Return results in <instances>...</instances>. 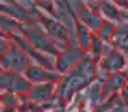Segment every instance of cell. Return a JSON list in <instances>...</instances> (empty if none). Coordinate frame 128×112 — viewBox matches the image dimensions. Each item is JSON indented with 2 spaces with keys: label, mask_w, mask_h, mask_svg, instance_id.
Masks as SVG:
<instances>
[{
  "label": "cell",
  "mask_w": 128,
  "mask_h": 112,
  "mask_svg": "<svg viewBox=\"0 0 128 112\" xmlns=\"http://www.w3.org/2000/svg\"><path fill=\"white\" fill-rule=\"evenodd\" d=\"M96 73H98V63L89 55H86L70 71L60 75V79L56 85L58 99L68 106V104L72 102L76 95L96 82Z\"/></svg>",
  "instance_id": "6da1fadb"
},
{
  "label": "cell",
  "mask_w": 128,
  "mask_h": 112,
  "mask_svg": "<svg viewBox=\"0 0 128 112\" xmlns=\"http://www.w3.org/2000/svg\"><path fill=\"white\" fill-rule=\"evenodd\" d=\"M22 36L33 49L43 55H52L55 58H58V55L60 53L59 45L56 42H53L38 23L22 24Z\"/></svg>",
  "instance_id": "7a4b0ae2"
},
{
  "label": "cell",
  "mask_w": 128,
  "mask_h": 112,
  "mask_svg": "<svg viewBox=\"0 0 128 112\" xmlns=\"http://www.w3.org/2000/svg\"><path fill=\"white\" fill-rule=\"evenodd\" d=\"M30 65H32L30 58L24 53L23 49H20L13 42H12V45L9 46L7 52L0 56V68L6 72H14V73L23 75L24 71Z\"/></svg>",
  "instance_id": "3957f363"
},
{
  "label": "cell",
  "mask_w": 128,
  "mask_h": 112,
  "mask_svg": "<svg viewBox=\"0 0 128 112\" xmlns=\"http://www.w3.org/2000/svg\"><path fill=\"white\" fill-rule=\"evenodd\" d=\"M36 22L39 23L42 29L48 33V36L52 39L53 42H62L65 46H69L70 45V37H69V29L68 26H65L64 23H60L58 19L52 17V16H48L43 12L39 10L38 13V17Z\"/></svg>",
  "instance_id": "277c9868"
},
{
  "label": "cell",
  "mask_w": 128,
  "mask_h": 112,
  "mask_svg": "<svg viewBox=\"0 0 128 112\" xmlns=\"http://www.w3.org/2000/svg\"><path fill=\"white\" fill-rule=\"evenodd\" d=\"M86 55L88 53L78 45H69L64 50H60V53L58 55V58L55 60V71L59 75H64L68 71H70L75 65H78Z\"/></svg>",
  "instance_id": "5b68a950"
},
{
  "label": "cell",
  "mask_w": 128,
  "mask_h": 112,
  "mask_svg": "<svg viewBox=\"0 0 128 112\" xmlns=\"http://www.w3.org/2000/svg\"><path fill=\"white\" fill-rule=\"evenodd\" d=\"M32 83L24 78V75L14 72H0V94L12 92L16 95H28Z\"/></svg>",
  "instance_id": "8992f818"
},
{
  "label": "cell",
  "mask_w": 128,
  "mask_h": 112,
  "mask_svg": "<svg viewBox=\"0 0 128 112\" xmlns=\"http://www.w3.org/2000/svg\"><path fill=\"white\" fill-rule=\"evenodd\" d=\"M70 6L75 12L76 19L84 23L88 29L91 30L92 33H96L99 29V26L102 23L104 19L101 17L99 14L94 13L89 7L86 6V1H70Z\"/></svg>",
  "instance_id": "52a82bcc"
},
{
  "label": "cell",
  "mask_w": 128,
  "mask_h": 112,
  "mask_svg": "<svg viewBox=\"0 0 128 112\" xmlns=\"http://www.w3.org/2000/svg\"><path fill=\"white\" fill-rule=\"evenodd\" d=\"M0 13L6 14L9 17L18 20L22 24H33L36 23V19L24 9L20 1L14 0H6V1H0Z\"/></svg>",
  "instance_id": "ba28073f"
},
{
  "label": "cell",
  "mask_w": 128,
  "mask_h": 112,
  "mask_svg": "<svg viewBox=\"0 0 128 112\" xmlns=\"http://www.w3.org/2000/svg\"><path fill=\"white\" fill-rule=\"evenodd\" d=\"M125 65H127V56L112 47L110 52L98 62V69L105 72L106 75H112V73L122 72Z\"/></svg>",
  "instance_id": "9c48e42d"
},
{
  "label": "cell",
  "mask_w": 128,
  "mask_h": 112,
  "mask_svg": "<svg viewBox=\"0 0 128 112\" xmlns=\"http://www.w3.org/2000/svg\"><path fill=\"white\" fill-rule=\"evenodd\" d=\"M24 78L29 81L32 85H39V83H58L60 79V75L55 71H49L42 66L32 63V65L24 71Z\"/></svg>",
  "instance_id": "30bf717a"
},
{
  "label": "cell",
  "mask_w": 128,
  "mask_h": 112,
  "mask_svg": "<svg viewBox=\"0 0 128 112\" xmlns=\"http://www.w3.org/2000/svg\"><path fill=\"white\" fill-rule=\"evenodd\" d=\"M56 85L58 83H39L32 85L30 91L28 92L26 98L30 102H35L38 105L48 104L56 96Z\"/></svg>",
  "instance_id": "8fae6325"
},
{
  "label": "cell",
  "mask_w": 128,
  "mask_h": 112,
  "mask_svg": "<svg viewBox=\"0 0 128 112\" xmlns=\"http://www.w3.org/2000/svg\"><path fill=\"white\" fill-rule=\"evenodd\" d=\"M127 75L128 72H118V73L108 75V78L101 83V98H102V101L121 92L122 86L125 83V79H127Z\"/></svg>",
  "instance_id": "7c38bea8"
},
{
  "label": "cell",
  "mask_w": 128,
  "mask_h": 112,
  "mask_svg": "<svg viewBox=\"0 0 128 112\" xmlns=\"http://www.w3.org/2000/svg\"><path fill=\"white\" fill-rule=\"evenodd\" d=\"M111 46L128 56V23L122 20L121 23L116 24L115 33L111 42Z\"/></svg>",
  "instance_id": "4fadbf2b"
},
{
  "label": "cell",
  "mask_w": 128,
  "mask_h": 112,
  "mask_svg": "<svg viewBox=\"0 0 128 112\" xmlns=\"http://www.w3.org/2000/svg\"><path fill=\"white\" fill-rule=\"evenodd\" d=\"M74 26H75L76 45L88 53V52H89V49H91V43H92L94 33L88 29L84 23H81V22H79L76 17H75V20H74Z\"/></svg>",
  "instance_id": "5bb4252c"
},
{
  "label": "cell",
  "mask_w": 128,
  "mask_h": 112,
  "mask_svg": "<svg viewBox=\"0 0 128 112\" xmlns=\"http://www.w3.org/2000/svg\"><path fill=\"white\" fill-rule=\"evenodd\" d=\"M99 12H101V17L104 19V20L114 22L115 24L122 22L121 10H120V7L116 6L114 1H110V0L99 1Z\"/></svg>",
  "instance_id": "9a60e30c"
},
{
  "label": "cell",
  "mask_w": 128,
  "mask_h": 112,
  "mask_svg": "<svg viewBox=\"0 0 128 112\" xmlns=\"http://www.w3.org/2000/svg\"><path fill=\"white\" fill-rule=\"evenodd\" d=\"M0 30L3 33H6L7 36L22 35V23H19L18 20L0 13Z\"/></svg>",
  "instance_id": "2e32d148"
},
{
  "label": "cell",
  "mask_w": 128,
  "mask_h": 112,
  "mask_svg": "<svg viewBox=\"0 0 128 112\" xmlns=\"http://www.w3.org/2000/svg\"><path fill=\"white\" fill-rule=\"evenodd\" d=\"M115 29H116V24L114 23V22H110V20H102V23H101L98 32H96L95 35L98 36L104 43L111 45L112 37H114V33H115Z\"/></svg>",
  "instance_id": "e0dca14e"
},
{
  "label": "cell",
  "mask_w": 128,
  "mask_h": 112,
  "mask_svg": "<svg viewBox=\"0 0 128 112\" xmlns=\"http://www.w3.org/2000/svg\"><path fill=\"white\" fill-rule=\"evenodd\" d=\"M22 102H23V95H16L12 92L0 94V106H3V108H13V109L19 111Z\"/></svg>",
  "instance_id": "ac0fdd59"
},
{
  "label": "cell",
  "mask_w": 128,
  "mask_h": 112,
  "mask_svg": "<svg viewBox=\"0 0 128 112\" xmlns=\"http://www.w3.org/2000/svg\"><path fill=\"white\" fill-rule=\"evenodd\" d=\"M105 45L106 43H104V42L99 39L98 36L94 33V36H92V43H91V49H89V52H88V55L92 58L96 63H98L99 60L104 58L105 55L108 52H105Z\"/></svg>",
  "instance_id": "d6986e66"
},
{
  "label": "cell",
  "mask_w": 128,
  "mask_h": 112,
  "mask_svg": "<svg viewBox=\"0 0 128 112\" xmlns=\"http://www.w3.org/2000/svg\"><path fill=\"white\" fill-rule=\"evenodd\" d=\"M35 3H36V7H38L40 12H43L45 14H48V16L55 17V12H56L55 1H43V0H38V1H35Z\"/></svg>",
  "instance_id": "ffe728a7"
},
{
  "label": "cell",
  "mask_w": 128,
  "mask_h": 112,
  "mask_svg": "<svg viewBox=\"0 0 128 112\" xmlns=\"http://www.w3.org/2000/svg\"><path fill=\"white\" fill-rule=\"evenodd\" d=\"M10 45H12V42H10L9 37H0V56L7 52V49H9Z\"/></svg>",
  "instance_id": "44dd1931"
},
{
  "label": "cell",
  "mask_w": 128,
  "mask_h": 112,
  "mask_svg": "<svg viewBox=\"0 0 128 112\" xmlns=\"http://www.w3.org/2000/svg\"><path fill=\"white\" fill-rule=\"evenodd\" d=\"M120 95H121V98L125 102L128 104V75H127V79H125V83H124V86H122L121 92H120Z\"/></svg>",
  "instance_id": "7402d4cb"
},
{
  "label": "cell",
  "mask_w": 128,
  "mask_h": 112,
  "mask_svg": "<svg viewBox=\"0 0 128 112\" xmlns=\"http://www.w3.org/2000/svg\"><path fill=\"white\" fill-rule=\"evenodd\" d=\"M50 112H68V108H66V105H65L64 102H60L56 108H53Z\"/></svg>",
  "instance_id": "603a6c76"
},
{
  "label": "cell",
  "mask_w": 128,
  "mask_h": 112,
  "mask_svg": "<svg viewBox=\"0 0 128 112\" xmlns=\"http://www.w3.org/2000/svg\"><path fill=\"white\" fill-rule=\"evenodd\" d=\"M115 4L122 10H128V1H115Z\"/></svg>",
  "instance_id": "cb8c5ba5"
},
{
  "label": "cell",
  "mask_w": 128,
  "mask_h": 112,
  "mask_svg": "<svg viewBox=\"0 0 128 112\" xmlns=\"http://www.w3.org/2000/svg\"><path fill=\"white\" fill-rule=\"evenodd\" d=\"M0 112H19V111L18 109H13V108H3V106H2Z\"/></svg>",
  "instance_id": "d4e9b609"
},
{
  "label": "cell",
  "mask_w": 128,
  "mask_h": 112,
  "mask_svg": "<svg viewBox=\"0 0 128 112\" xmlns=\"http://www.w3.org/2000/svg\"><path fill=\"white\" fill-rule=\"evenodd\" d=\"M121 16H122V20H125L128 23V13H124V12H121Z\"/></svg>",
  "instance_id": "484cf974"
},
{
  "label": "cell",
  "mask_w": 128,
  "mask_h": 112,
  "mask_svg": "<svg viewBox=\"0 0 128 112\" xmlns=\"http://www.w3.org/2000/svg\"><path fill=\"white\" fill-rule=\"evenodd\" d=\"M0 37H9V36H7L6 33H3V32H2V30H0Z\"/></svg>",
  "instance_id": "4316f807"
},
{
  "label": "cell",
  "mask_w": 128,
  "mask_h": 112,
  "mask_svg": "<svg viewBox=\"0 0 128 112\" xmlns=\"http://www.w3.org/2000/svg\"><path fill=\"white\" fill-rule=\"evenodd\" d=\"M0 72H3V69H2V68H0Z\"/></svg>",
  "instance_id": "83f0119b"
}]
</instances>
